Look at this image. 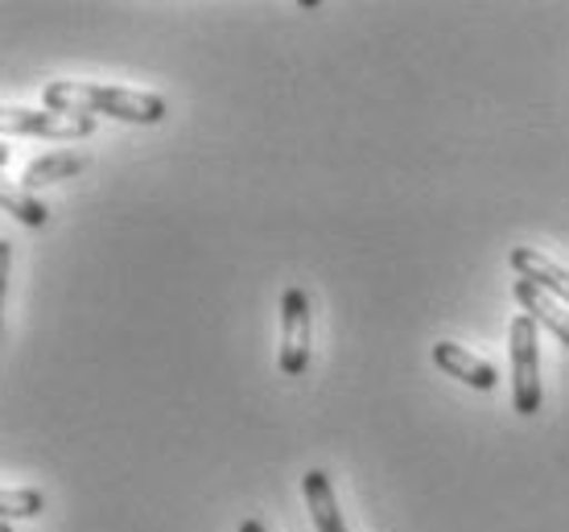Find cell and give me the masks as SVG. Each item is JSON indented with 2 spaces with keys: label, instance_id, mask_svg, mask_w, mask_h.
Segmentation results:
<instances>
[{
  "label": "cell",
  "instance_id": "6da1fadb",
  "mask_svg": "<svg viewBox=\"0 0 569 532\" xmlns=\"http://www.w3.org/2000/svg\"><path fill=\"white\" fill-rule=\"evenodd\" d=\"M46 112L62 116H112L132 124H157L166 116V100L157 91H132V87H103V83H46L42 91Z\"/></svg>",
  "mask_w": 569,
  "mask_h": 532
},
{
  "label": "cell",
  "instance_id": "7a4b0ae2",
  "mask_svg": "<svg viewBox=\"0 0 569 532\" xmlns=\"http://www.w3.org/2000/svg\"><path fill=\"white\" fill-rule=\"evenodd\" d=\"M512 351V404L520 418H532L541 409V327L528 314L512 318L508 331Z\"/></svg>",
  "mask_w": 569,
  "mask_h": 532
},
{
  "label": "cell",
  "instance_id": "3957f363",
  "mask_svg": "<svg viewBox=\"0 0 569 532\" xmlns=\"http://www.w3.org/2000/svg\"><path fill=\"white\" fill-rule=\"evenodd\" d=\"M281 372L301 375L310 368V298L301 285H289L281 298Z\"/></svg>",
  "mask_w": 569,
  "mask_h": 532
},
{
  "label": "cell",
  "instance_id": "277c9868",
  "mask_svg": "<svg viewBox=\"0 0 569 532\" xmlns=\"http://www.w3.org/2000/svg\"><path fill=\"white\" fill-rule=\"evenodd\" d=\"M4 137H50V141H83L96 132V116H62V112H33V108H4L0 120Z\"/></svg>",
  "mask_w": 569,
  "mask_h": 532
},
{
  "label": "cell",
  "instance_id": "5b68a950",
  "mask_svg": "<svg viewBox=\"0 0 569 532\" xmlns=\"http://www.w3.org/2000/svg\"><path fill=\"white\" fill-rule=\"evenodd\" d=\"M516 302L525 305L528 310V318L537 322V327H545V331L553 334L557 343L561 347H569V305L566 302H557L553 293H545L541 285H532V281H516Z\"/></svg>",
  "mask_w": 569,
  "mask_h": 532
},
{
  "label": "cell",
  "instance_id": "8992f818",
  "mask_svg": "<svg viewBox=\"0 0 569 532\" xmlns=\"http://www.w3.org/2000/svg\"><path fill=\"white\" fill-rule=\"evenodd\" d=\"M433 363L446 375H455V380H462V384H470V389L479 392H491L499 384L496 368L487 360H479V355H470L462 343H433Z\"/></svg>",
  "mask_w": 569,
  "mask_h": 532
},
{
  "label": "cell",
  "instance_id": "52a82bcc",
  "mask_svg": "<svg viewBox=\"0 0 569 532\" xmlns=\"http://www.w3.org/2000/svg\"><path fill=\"white\" fill-rule=\"evenodd\" d=\"M508 260H512V269L525 277V281L541 285L545 293H553L557 302L569 305V273L561 269V264H553L545 252H537V248H528V244L512 248V257H508Z\"/></svg>",
  "mask_w": 569,
  "mask_h": 532
},
{
  "label": "cell",
  "instance_id": "ba28073f",
  "mask_svg": "<svg viewBox=\"0 0 569 532\" xmlns=\"http://www.w3.org/2000/svg\"><path fill=\"white\" fill-rule=\"evenodd\" d=\"M301 491H306V504H310L313 529L318 532H347L339 512V500H335V483H330L327 471H310L301 479Z\"/></svg>",
  "mask_w": 569,
  "mask_h": 532
},
{
  "label": "cell",
  "instance_id": "9c48e42d",
  "mask_svg": "<svg viewBox=\"0 0 569 532\" xmlns=\"http://www.w3.org/2000/svg\"><path fill=\"white\" fill-rule=\"evenodd\" d=\"M83 165H87V158H83V153H71V149H58V153H42V158H33L26 165V173H21V187L38 194V187L62 182V178L79 173Z\"/></svg>",
  "mask_w": 569,
  "mask_h": 532
},
{
  "label": "cell",
  "instance_id": "30bf717a",
  "mask_svg": "<svg viewBox=\"0 0 569 532\" xmlns=\"http://www.w3.org/2000/svg\"><path fill=\"white\" fill-rule=\"evenodd\" d=\"M0 202H4V211H13L21 223H29V228H42L46 219H50L46 202L26 187H9V182H4V187H0Z\"/></svg>",
  "mask_w": 569,
  "mask_h": 532
},
{
  "label": "cell",
  "instance_id": "8fae6325",
  "mask_svg": "<svg viewBox=\"0 0 569 532\" xmlns=\"http://www.w3.org/2000/svg\"><path fill=\"white\" fill-rule=\"evenodd\" d=\"M46 508V495L33 488H21V491H4L0 495V512H4V520H17V516H38Z\"/></svg>",
  "mask_w": 569,
  "mask_h": 532
},
{
  "label": "cell",
  "instance_id": "7c38bea8",
  "mask_svg": "<svg viewBox=\"0 0 569 532\" xmlns=\"http://www.w3.org/2000/svg\"><path fill=\"white\" fill-rule=\"evenodd\" d=\"M240 532H264V524H260V520H243Z\"/></svg>",
  "mask_w": 569,
  "mask_h": 532
}]
</instances>
